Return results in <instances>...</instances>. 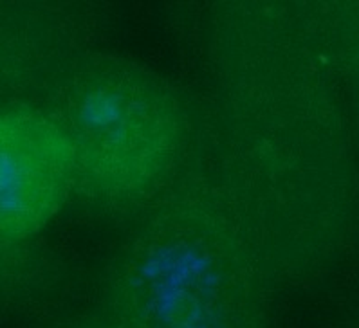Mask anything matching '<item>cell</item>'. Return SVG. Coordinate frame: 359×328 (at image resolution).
Masks as SVG:
<instances>
[{"label": "cell", "instance_id": "cell-6", "mask_svg": "<svg viewBox=\"0 0 359 328\" xmlns=\"http://www.w3.org/2000/svg\"><path fill=\"white\" fill-rule=\"evenodd\" d=\"M51 265L36 245H9L0 242V299H13L40 289Z\"/></svg>", "mask_w": 359, "mask_h": 328}, {"label": "cell", "instance_id": "cell-1", "mask_svg": "<svg viewBox=\"0 0 359 328\" xmlns=\"http://www.w3.org/2000/svg\"><path fill=\"white\" fill-rule=\"evenodd\" d=\"M199 179L267 282L300 276L323 213L321 97L307 25L282 2H222L208 25Z\"/></svg>", "mask_w": 359, "mask_h": 328}, {"label": "cell", "instance_id": "cell-2", "mask_svg": "<svg viewBox=\"0 0 359 328\" xmlns=\"http://www.w3.org/2000/svg\"><path fill=\"white\" fill-rule=\"evenodd\" d=\"M266 276L199 177L147 207L107 273L116 328H266Z\"/></svg>", "mask_w": 359, "mask_h": 328}, {"label": "cell", "instance_id": "cell-5", "mask_svg": "<svg viewBox=\"0 0 359 328\" xmlns=\"http://www.w3.org/2000/svg\"><path fill=\"white\" fill-rule=\"evenodd\" d=\"M80 11L49 2H0V110L42 107L53 81L87 47Z\"/></svg>", "mask_w": 359, "mask_h": 328}, {"label": "cell", "instance_id": "cell-3", "mask_svg": "<svg viewBox=\"0 0 359 328\" xmlns=\"http://www.w3.org/2000/svg\"><path fill=\"white\" fill-rule=\"evenodd\" d=\"M65 132L76 191L110 213L147 210L177 182L191 141L179 94L132 60L81 50L42 103Z\"/></svg>", "mask_w": 359, "mask_h": 328}, {"label": "cell", "instance_id": "cell-4", "mask_svg": "<svg viewBox=\"0 0 359 328\" xmlns=\"http://www.w3.org/2000/svg\"><path fill=\"white\" fill-rule=\"evenodd\" d=\"M74 191V156L58 123L42 107L0 110V242L36 245Z\"/></svg>", "mask_w": 359, "mask_h": 328}]
</instances>
